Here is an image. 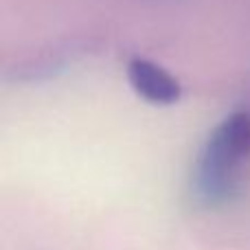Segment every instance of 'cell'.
Segmentation results:
<instances>
[{"mask_svg": "<svg viewBox=\"0 0 250 250\" xmlns=\"http://www.w3.org/2000/svg\"><path fill=\"white\" fill-rule=\"evenodd\" d=\"M250 156V112H235L213 129L195 165V191L208 204L230 198L239 165Z\"/></svg>", "mask_w": 250, "mask_h": 250, "instance_id": "1", "label": "cell"}, {"mask_svg": "<svg viewBox=\"0 0 250 250\" xmlns=\"http://www.w3.org/2000/svg\"><path fill=\"white\" fill-rule=\"evenodd\" d=\"M127 79L141 99L154 105H171L182 97V86L171 73L145 57H134L127 64Z\"/></svg>", "mask_w": 250, "mask_h": 250, "instance_id": "2", "label": "cell"}]
</instances>
